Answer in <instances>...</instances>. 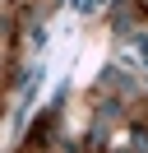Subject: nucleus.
I'll return each mask as SVG.
<instances>
[{
  "instance_id": "nucleus-1",
  "label": "nucleus",
  "mask_w": 148,
  "mask_h": 153,
  "mask_svg": "<svg viewBox=\"0 0 148 153\" xmlns=\"http://www.w3.org/2000/svg\"><path fill=\"white\" fill-rule=\"evenodd\" d=\"M144 10H148V0H144Z\"/></svg>"
}]
</instances>
